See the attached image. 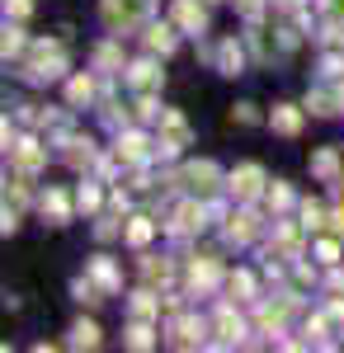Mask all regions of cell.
I'll return each instance as SVG.
<instances>
[{
	"label": "cell",
	"instance_id": "11",
	"mask_svg": "<svg viewBox=\"0 0 344 353\" xmlns=\"http://www.w3.org/2000/svg\"><path fill=\"white\" fill-rule=\"evenodd\" d=\"M118 156H123V161H128V165L146 161V137H142V132H128V137H123V141H118Z\"/></svg>",
	"mask_w": 344,
	"mask_h": 353
},
{
	"label": "cell",
	"instance_id": "8",
	"mask_svg": "<svg viewBox=\"0 0 344 353\" xmlns=\"http://www.w3.org/2000/svg\"><path fill=\"white\" fill-rule=\"evenodd\" d=\"M227 236H231V241H255V236H260V217H255V212H236L231 226H227Z\"/></svg>",
	"mask_w": 344,
	"mask_h": 353
},
{
	"label": "cell",
	"instance_id": "36",
	"mask_svg": "<svg viewBox=\"0 0 344 353\" xmlns=\"http://www.w3.org/2000/svg\"><path fill=\"white\" fill-rule=\"evenodd\" d=\"M335 226H340V231H344V208H340V212H335Z\"/></svg>",
	"mask_w": 344,
	"mask_h": 353
},
{
	"label": "cell",
	"instance_id": "16",
	"mask_svg": "<svg viewBox=\"0 0 344 353\" xmlns=\"http://www.w3.org/2000/svg\"><path fill=\"white\" fill-rule=\"evenodd\" d=\"M312 170H316L321 179H330V174L340 170V156H335V151H316V156H312Z\"/></svg>",
	"mask_w": 344,
	"mask_h": 353
},
{
	"label": "cell",
	"instance_id": "9",
	"mask_svg": "<svg viewBox=\"0 0 344 353\" xmlns=\"http://www.w3.org/2000/svg\"><path fill=\"white\" fill-rule=\"evenodd\" d=\"M269 123H274V132H283V137H297V128H302V113L292 109V104H278Z\"/></svg>",
	"mask_w": 344,
	"mask_h": 353
},
{
	"label": "cell",
	"instance_id": "27",
	"mask_svg": "<svg viewBox=\"0 0 344 353\" xmlns=\"http://www.w3.org/2000/svg\"><path fill=\"white\" fill-rule=\"evenodd\" d=\"M90 273H95V278H99V283H104L108 292H113V288H118V278H113V269H108L104 259H99V264H95V269H90Z\"/></svg>",
	"mask_w": 344,
	"mask_h": 353
},
{
	"label": "cell",
	"instance_id": "35",
	"mask_svg": "<svg viewBox=\"0 0 344 353\" xmlns=\"http://www.w3.org/2000/svg\"><path fill=\"white\" fill-rule=\"evenodd\" d=\"M5 5H10V10H15L19 19H24V14H28V0H5Z\"/></svg>",
	"mask_w": 344,
	"mask_h": 353
},
{
	"label": "cell",
	"instance_id": "13",
	"mask_svg": "<svg viewBox=\"0 0 344 353\" xmlns=\"http://www.w3.org/2000/svg\"><path fill=\"white\" fill-rule=\"evenodd\" d=\"M133 85H137V90H156V85H160V71L151 66V61H137V66H133Z\"/></svg>",
	"mask_w": 344,
	"mask_h": 353
},
{
	"label": "cell",
	"instance_id": "3",
	"mask_svg": "<svg viewBox=\"0 0 344 353\" xmlns=\"http://www.w3.org/2000/svg\"><path fill=\"white\" fill-rule=\"evenodd\" d=\"M260 189H265V170L260 165H240L236 174H231V193H236L240 203H255Z\"/></svg>",
	"mask_w": 344,
	"mask_h": 353
},
{
	"label": "cell",
	"instance_id": "28",
	"mask_svg": "<svg viewBox=\"0 0 344 353\" xmlns=\"http://www.w3.org/2000/svg\"><path fill=\"white\" fill-rule=\"evenodd\" d=\"M90 94H95V85H90V81H71V99H76V104H85Z\"/></svg>",
	"mask_w": 344,
	"mask_h": 353
},
{
	"label": "cell",
	"instance_id": "21",
	"mask_svg": "<svg viewBox=\"0 0 344 353\" xmlns=\"http://www.w3.org/2000/svg\"><path fill=\"white\" fill-rule=\"evenodd\" d=\"M146 241H151V221L133 217V226H128V245H146Z\"/></svg>",
	"mask_w": 344,
	"mask_h": 353
},
{
	"label": "cell",
	"instance_id": "25",
	"mask_svg": "<svg viewBox=\"0 0 344 353\" xmlns=\"http://www.w3.org/2000/svg\"><path fill=\"white\" fill-rule=\"evenodd\" d=\"M19 48H24V33L19 28H5V57H19Z\"/></svg>",
	"mask_w": 344,
	"mask_h": 353
},
{
	"label": "cell",
	"instance_id": "12",
	"mask_svg": "<svg viewBox=\"0 0 344 353\" xmlns=\"http://www.w3.org/2000/svg\"><path fill=\"white\" fill-rule=\"evenodd\" d=\"M193 226H203V208H198V203H184V208L175 212V231H193Z\"/></svg>",
	"mask_w": 344,
	"mask_h": 353
},
{
	"label": "cell",
	"instance_id": "34",
	"mask_svg": "<svg viewBox=\"0 0 344 353\" xmlns=\"http://www.w3.org/2000/svg\"><path fill=\"white\" fill-rule=\"evenodd\" d=\"M236 5H240V14H250V19L260 14V0H236Z\"/></svg>",
	"mask_w": 344,
	"mask_h": 353
},
{
	"label": "cell",
	"instance_id": "14",
	"mask_svg": "<svg viewBox=\"0 0 344 353\" xmlns=\"http://www.w3.org/2000/svg\"><path fill=\"white\" fill-rule=\"evenodd\" d=\"M146 43H151V52H170V48H175V28H170V24H156L151 33H146Z\"/></svg>",
	"mask_w": 344,
	"mask_h": 353
},
{
	"label": "cell",
	"instance_id": "26",
	"mask_svg": "<svg viewBox=\"0 0 344 353\" xmlns=\"http://www.w3.org/2000/svg\"><path fill=\"white\" fill-rule=\"evenodd\" d=\"M312 109H316L321 118H330V113H335V94H312Z\"/></svg>",
	"mask_w": 344,
	"mask_h": 353
},
{
	"label": "cell",
	"instance_id": "23",
	"mask_svg": "<svg viewBox=\"0 0 344 353\" xmlns=\"http://www.w3.org/2000/svg\"><path fill=\"white\" fill-rule=\"evenodd\" d=\"M133 316H137V321H151V316H156V301H151L146 292H142V297L133 301Z\"/></svg>",
	"mask_w": 344,
	"mask_h": 353
},
{
	"label": "cell",
	"instance_id": "19",
	"mask_svg": "<svg viewBox=\"0 0 344 353\" xmlns=\"http://www.w3.org/2000/svg\"><path fill=\"white\" fill-rule=\"evenodd\" d=\"M217 330H222V339H240V316H231V311H222V316H217Z\"/></svg>",
	"mask_w": 344,
	"mask_h": 353
},
{
	"label": "cell",
	"instance_id": "32",
	"mask_svg": "<svg viewBox=\"0 0 344 353\" xmlns=\"http://www.w3.org/2000/svg\"><path fill=\"white\" fill-rule=\"evenodd\" d=\"M269 203H274V208H288V203H292V193H288V189H283V184H278V189L269 193Z\"/></svg>",
	"mask_w": 344,
	"mask_h": 353
},
{
	"label": "cell",
	"instance_id": "1",
	"mask_svg": "<svg viewBox=\"0 0 344 353\" xmlns=\"http://www.w3.org/2000/svg\"><path fill=\"white\" fill-rule=\"evenodd\" d=\"M151 14V0H104V24L108 28H137Z\"/></svg>",
	"mask_w": 344,
	"mask_h": 353
},
{
	"label": "cell",
	"instance_id": "15",
	"mask_svg": "<svg viewBox=\"0 0 344 353\" xmlns=\"http://www.w3.org/2000/svg\"><path fill=\"white\" fill-rule=\"evenodd\" d=\"M71 344H76V349H95V344H99V330L90 325V321H80V325L71 330Z\"/></svg>",
	"mask_w": 344,
	"mask_h": 353
},
{
	"label": "cell",
	"instance_id": "30",
	"mask_svg": "<svg viewBox=\"0 0 344 353\" xmlns=\"http://www.w3.org/2000/svg\"><path fill=\"white\" fill-rule=\"evenodd\" d=\"M231 123H255V104H236V113H231Z\"/></svg>",
	"mask_w": 344,
	"mask_h": 353
},
{
	"label": "cell",
	"instance_id": "29",
	"mask_svg": "<svg viewBox=\"0 0 344 353\" xmlns=\"http://www.w3.org/2000/svg\"><path fill=\"white\" fill-rule=\"evenodd\" d=\"M302 217H307V226H321V221H325V208H321V203H307Z\"/></svg>",
	"mask_w": 344,
	"mask_h": 353
},
{
	"label": "cell",
	"instance_id": "33",
	"mask_svg": "<svg viewBox=\"0 0 344 353\" xmlns=\"http://www.w3.org/2000/svg\"><path fill=\"white\" fill-rule=\"evenodd\" d=\"M146 278H151V283H156V278H160V283H165V278H170V269H165V264H156V259H151V264H146Z\"/></svg>",
	"mask_w": 344,
	"mask_h": 353
},
{
	"label": "cell",
	"instance_id": "37",
	"mask_svg": "<svg viewBox=\"0 0 344 353\" xmlns=\"http://www.w3.org/2000/svg\"><path fill=\"white\" fill-rule=\"evenodd\" d=\"M283 5H297V0H283Z\"/></svg>",
	"mask_w": 344,
	"mask_h": 353
},
{
	"label": "cell",
	"instance_id": "17",
	"mask_svg": "<svg viewBox=\"0 0 344 353\" xmlns=\"http://www.w3.org/2000/svg\"><path fill=\"white\" fill-rule=\"evenodd\" d=\"M189 278H193V288H212V283H217V264H212V259H203V264H193V273H189Z\"/></svg>",
	"mask_w": 344,
	"mask_h": 353
},
{
	"label": "cell",
	"instance_id": "31",
	"mask_svg": "<svg viewBox=\"0 0 344 353\" xmlns=\"http://www.w3.org/2000/svg\"><path fill=\"white\" fill-rule=\"evenodd\" d=\"M80 208H85V212H90V208H99V193L90 189V184H85V189H80Z\"/></svg>",
	"mask_w": 344,
	"mask_h": 353
},
{
	"label": "cell",
	"instance_id": "20",
	"mask_svg": "<svg viewBox=\"0 0 344 353\" xmlns=\"http://www.w3.org/2000/svg\"><path fill=\"white\" fill-rule=\"evenodd\" d=\"M43 212H52V221H66V198L57 189H48V198H43Z\"/></svg>",
	"mask_w": 344,
	"mask_h": 353
},
{
	"label": "cell",
	"instance_id": "4",
	"mask_svg": "<svg viewBox=\"0 0 344 353\" xmlns=\"http://www.w3.org/2000/svg\"><path fill=\"white\" fill-rule=\"evenodd\" d=\"M180 146H189V123L180 113H165V118H160V156H170V151H180Z\"/></svg>",
	"mask_w": 344,
	"mask_h": 353
},
{
	"label": "cell",
	"instance_id": "18",
	"mask_svg": "<svg viewBox=\"0 0 344 353\" xmlns=\"http://www.w3.org/2000/svg\"><path fill=\"white\" fill-rule=\"evenodd\" d=\"M193 339H203V321H180L175 325V344H193Z\"/></svg>",
	"mask_w": 344,
	"mask_h": 353
},
{
	"label": "cell",
	"instance_id": "6",
	"mask_svg": "<svg viewBox=\"0 0 344 353\" xmlns=\"http://www.w3.org/2000/svg\"><path fill=\"white\" fill-rule=\"evenodd\" d=\"M175 24L189 28V33H203L208 28V14H203L198 0H175Z\"/></svg>",
	"mask_w": 344,
	"mask_h": 353
},
{
	"label": "cell",
	"instance_id": "24",
	"mask_svg": "<svg viewBox=\"0 0 344 353\" xmlns=\"http://www.w3.org/2000/svg\"><path fill=\"white\" fill-rule=\"evenodd\" d=\"M325 24L344 28V0H325Z\"/></svg>",
	"mask_w": 344,
	"mask_h": 353
},
{
	"label": "cell",
	"instance_id": "10",
	"mask_svg": "<svg viewBox=\"0 0 344 353\" xmlns=\"http://www.w3.org/2000/svg\"><path fill=\"white\" fill-rule=\"evenodd\" d=\"M240 61H245V52L227 38V43L217 48V66H222V76H240Z\"/></svg>",
	"mask_w": 344,
	"mask_h": 353
},
{
	"label": "cell",
	"instance_id": "22",
	"mask_svg": "<svg viewBox=\"0 0 344 353\" xmlns=\"http://www.w3.org/2000/svg\"><path fill=\"white\" fill-rule=\"evenodd\" d=\"M128 344H133V349H151L156 339H151V330H146V325H142V321H137V325L128 330Z\"/></svg>",
	"mask_w": 344,
	"mask_h": 353
},
{
	"label": "cell",
	"instance_id": "7",
	"mask_svg": "<svg viewBox=\"0 0 344 353\" xmlns=\"http://www.w3.org/2000/svg\"><path fill=\"white\" fill-rule=\"evenodd\" d=\"M43 161H48V151H43V146H38V141H19V146H15V165H19V170H24V174H33V170H43Z\"/></svg>",
	"mask_w": 344,
	"mask_h": 353
},
{
	"label": "cell",
	"instance_id": "5",
	"mask_svg": "<svg viewBox=\"0 0 344 353\" xmlns=\"http://www.w3.org/2000/svg\"><path fill=\"white\" fill-rule=\"evenodd\" d=\"M184 179H189V189H193V193H212V189H217V179H222V170H217L212 161H198V165H189V170H184Z\"/></svg>",
	"mask_w": 344,
	"mask_h": 353
},
{
	"label": "cell",
	"instance_id": "2",
	"mask_svg": "<svg viewBox=\"0 0 344 353\" xmlns=\"http://www.w3.org/2000/svg\"><path fill=\"white\" fill-rule=\"evenodd\" d=\"M61 71H66L61 48H57V43H38V48H33V57H28V76H33V81H57Z\"/></svg>",
	"mask_w": 344,
	"mask_h": 353
}]
</instances>
